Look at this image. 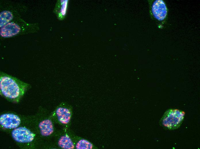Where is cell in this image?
<instances>
[{
    "label": "cell",
    "instance_id": "7a4b0ae2",
    "mask_svg": "<svg viewBox=\"0 0 200 149\" xmlns=\"http://www.w3.org/2000/svg\"><path fill=\"white\" fill-rule=\"evenodd\" d=\"M185 113L178 109H170L166 111L160 120L161 125L169 130L179 128L184 118Z\"/></svg>",
    "mask_w": 200,
    "mask_h": 149
},
{
    "label": "cell",
    "instance_id": "3957f363",
    "mask_svg": "<svg viewBox=\"0 0 200 149\" xmlns=\"http://www.w3.org/2000/svg\"><path fill=\"white\" fill-rule=\"evenodd\" d=\"M12 136L16 141L20 143H28L33 140L34 135L24 127L15 128L12 132Z\"/></svg>",
    "mask_w": 200,
    "mask_h": 149
},
{
    "label": "cell",
    "instance_id": "ba28073f",
    "mask_svg": "<svg viewBox=\"0 0 200 149\" xmlns=\"http://www.w3.org/2000/svg\"><path fill=\"white\" fill-rule=\"evenodd\" d=\"M39 127L42 135L48 136L53 132V126L52 121L49 119H45L39 123Z\"/></svg>",
    "mask_w": 200,
    "mask_h": 149
},
{
    "label": "cell",
    "instance_id": "277c9868",
    "mask_svg": "<svg viewBox=\"0 0 200 149\" xmlns=\"http://www.w3.org/2000/svg\"><path fill=\"white\" fill-rule=\"evenodd\" d=\"M20 122L19 117L14 114H5L0 116V124L6 128L12 129L16 128L20 125Z\"/></svg>",
    "mask_w": 200,
    "mask_h": 149
},
{
    "label": "cell",
    "instance_id": "6da1fadb",
    "mask_svg": "<svg viewBox=\"0 0 200 149\" xmlns=\"http://www.w3.org/2000/svg\"><path fill=\"white\" fill-rule=\"evenodd\" d=\"M27 85L26 83L16 77L0 72V91L5 97L11 100L18 99Z\"/></svg>",
    "mask_w": 200,
    "mask_h": 149
},
{
    "label": "cell",
    "instance_id": "9c48e42d",
    "mask_svg": "<svg viewBox=\"0 0 200 149\" xmlns=\"http://www.w3.org/2000/svg\"><path fill=\"white\" fill-rule=\"evenodd\" d=\"M58 144L61 148L65 149H73L74 147V144L68 135L62 136L59 139Z\"/></svg>",
    "mask_w": 200,
    "mask_h": 149
},
{
    "label": "cell",
    "instance_id": "5b68a950",
    "mask_svg": "<svg viewBox=\"0 0 200 149\" xmlns=\"http://www.w3.org/2000/svg\"><path fill=\"white\" fill-rule=\"evenodd\" d=\"M152 12L154 17L159 21H162L167 15V9L164 2L162 0L154 1L152 6Z\"/></svg>",
    "mask_w": 200,
    "mask_h": 149
},
{
    "label": "cell",
    "instance_id": "8992f818",
    "mask_svg": "<svg viewBox=\"0 0 200 149\" xmlns=\"http://www.w3.org/2000/svg\"><path fill=\"white\" fill-rule=\"evenodd\" d=\"M20 28L17 24L11 22L3 26L0 29V35L3 37H9L14 36L20 32Z\"/></svg>",
    "mask_w": 200,
    "mask_h": 149
},
{
    "label": "cell",
    "instance_id": "8fae6325",
    "mask_svg": "<svg viewBox=\"0 0 200 149\" xmlns=\"http://www.w3.org/2000/svg\"><path fill=\"white\" fill-rule=\"evenodd\" d=\"M76 147L77 149H91L93 146L89 141L82 139L77 142Z\"/></svg>",
    "mask_w": 200,
    "mask_h": 149
},
{
    "label": "cell",
    "instance_id": "30bf717a",
    "mask_svg": "<svg viewBox=\"0 0 200 149\" xmlns=\"http://www.w3.org/2000/svg\"><path fill=\"white\" fill-rule=\"evenodd\" d=\"M0 27L8 23L13 18L12 13L9 11H4L0 13Z\"/></svg>",
    "mask_w": 200,
    "mask_h": 149
},
{
    "label": "cell",
    "instance_id": "52a82bcc",
    "mask_svg": "<svg viewBox=\"0 0 200 149\" xmlns=\"http://www.w3.org/2000/svg\"><path fill=\"white\" fill-rule=\"evenodd\" d=\"M58 120L64 124L68 123L71 118V114L70 110L67 108L59 107L56 110Z\"/></svg>",
    "mask_w": 200,
    "mask_h": 149
},
{
    "label": "cell",
    "instance_id": "7c38bea8",
    "mask_svg": "<svg viewBox=\"0 0 200 149\" xmlns=\"http://www.w3.org/2000/svg\"><path fill=\"white\" fill-rule=\"evenodd\" d=\"M68 1L67 0H61V7L60 10L61 15L62 16L65 15L67 11Z\"/></svg>",
    "mask_w": 200,
    "mask_h": 149
}]
</instances>
